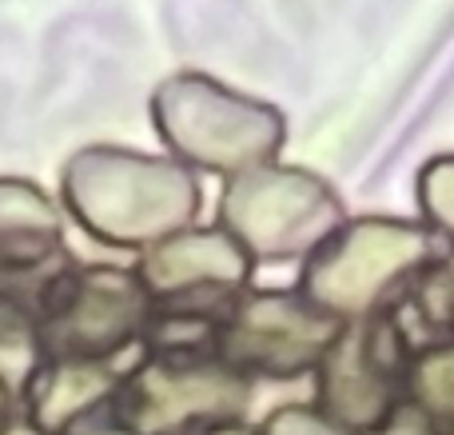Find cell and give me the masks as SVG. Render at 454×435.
Here are the masks:
<instances>
[{
    "instance_id": "cell-6",
    "label": "cell",
    "mask_w": 454,
    "mask_h": 435,
    "mask_svg": "<svg viewBox=\"0 0 454 435\" xmlns=\"http://www.w3.org/2000/svg\"><path fill=\"white\" fill-rule=\"evenodd\" d=\"M335 336V324L323 316H311L307 308L291 304L279 292H263L247 304L243 312L235 348L243 356H263L279 360V364H303L307 352L323 348Z\"/></svg>"
},
{
    "instance_id": "cell-4",
    "label": "cell",
    "mask_w": 454,
    "mask_h": 435,
    "mask_svg": "<svg viewBox=\"0 0 454 435\" xmlns=\"http://www.w3.org/2000/svg\"><path fill=\"white\" fill-rule=\"evenodd\" d=\"M431 256V228L403 220H355L315 248L303 288L319 308L367 312L383 288L415 272Z\"/></svg>"
},
{
    "instance_id": "cell-2",
    "label": "cell",
    "mask_w": 454,
    "mask_h": 435,
    "mask_svg": "<svg viewBox=\"0 0 454 435\" xmlns=\"http://www.w3.org/2000/svg\"><path fill=\"white\" fill-rule=\"evenodd\" d=\"M152 120L160 140H168L184 164L231 180L267 168L283 144L279 112L196 72H180L156 88Z\"/></svg>"
},
{
    "instance_id": "cell-1",
    "label": "cell",
    "mask_w": 454,
    "mask_h": 435,
    "mask_svg": "<svg viewBox=\"0 0 454 435\" xmlns=\"http://www.w3.org/2000/svg\"><path fill=\"white\" fill-rule=\"evenodd\" d=\"M64 204L88 236L112 248H148L192 228L200 184L180 160L88 148L64 168Z\"/></svg>"
},
{
    "instance_id": "cell-12",
    "label": "cell",
    "mask_w": 454,
    "mask_h": 435,
    "mask_svg": "<svg viewBox=\"0 0 454 435\" xmlns=\"http://www.w3.org/2000/svg\"><path fill=\"white\" fill-rule=\"evenodd\" d=\"M419 200L427 212V228L454 236V156L427 164L423 180H419Z\"/></svg>"
},
{
    "instance_id": "cell-10",
    "label": "cell",
    "mask_w": 454,
    "mask_h": 435,
    "mask_svg": "<svg viewBox=\"0 0 454 435\" xmlns=\"http://www.w3.org/2000/svg\"><path fill=\"white\" fill-rule=\"evenodd\" d=\"M327 392H331V399H335L339 415L351 423H371L383 412V388H379V380L367 372V348H363L359 336H347L339 356L331 360Z\"/></svg>"
},
{
    "instance_id": "cell-5",
    "label": "cell",
    "mask_w": 454,
    "mask_h": 435,
    "mask_svg": "<svg viewBox=\"0 0 454 435\" xmlns=\"http://www.w3.org/2000/svg\"><path fill=\"white\" fill-rule=\"evenodd\" d=\"M247 256L239 252L227 232H200L188 228L180 236L164 240L144 260V280L156 292H188V288H239L247 280Z\"/></svg>"
},
{
    "instance_id": "cell-9",
    "label": "cell",
    "mask_w": 454,
    "mask_h": 435,
    "mask_svg": "<svg viewBox=\"0 0 454 435\" xmlns=\"http://www.w3.org/2000/svg\"><path fill=\"white\" fill-rule=\"evenodd\" d=\"M144 388H148V407H144L140 423L148 431H164L184 423L188 415H212L239 404V388L212 372H200V376L152 372Z\"/></svg>"
},
{
    "instance_id": "cell-14",
    "label": "cell",
    "mask_w": 454,
    "mask_h": 435,
    "mask_svg": "<svg viewBox=\"0 0 454 435\" xmlns=\"http://www.w3.org/2000/svg\"><path fill=\"white\" fill-rule=\"evenodd\" d=\"M271 435H343L335 423H323L307 412H279L271 423Z\"/></svg>"
},
{
    "instance_id": "cell-13",
    "label": "cell",
    "mask_w": 454,
    "mask_h": 435,
    "mask_svg": "<svg viewBox=\"0 0 454 435\" xmlns=\"http://www.w3.org/2000/svg\"><path fill=\"white\" fill-rule=\"evenodd\" d=\"M419 384H423V396L431 399L434 407L454 412V352H442V356L427 360Z\"/></svg>"
},
{
    "instance_id": "cell-7",
    "label": "cell",
    "mask_w": 454,
    "mask_h": 435,
    "mask_svg": "<svg viewBox=\"0 0 454 435\" xmlns=\"http://www.w3.org/2000/svg\"><path fill=\"white\" fill-rule=\"evenodd\" d=\"M64 248L60 216L40 188L0 180V272H28Z\"/></svg>"
},
{
    "instance_id": "cell-11",
    "label": "cell",
    "mask_w": 454,
    "mask_h": 435,
    "mask_svg": "<svg viewBox=\"0 0 454 435\" xmlns=\"http://www.w3.org/2000/svg\"><path fill=\"white\" fill-rule=\"evenodd\" d=\"M104 392H108V376H100L96 368H64L52 380V388L44 392V399H40V423L60 428L68 415H76L80 407L100 399Z\"/></svg>"
},
{
    "instance_id": "cell-3",
    "label": "cell",
    "mask_w": 454,
    "mask_h": 435,
    "mask_svg": "<svg viewBox=\"0 0 454 435\" xmlns=\"http://www.w3.org/2000/svg\"><path fill=\"white\" fill-rule=\"evenodd\" d=\"M220 220L243 256L291 260L343 228V204L311 172L267 164L227 184Z\"/></svg>"
},
{
    "instance_id": "cell-8",
    "label": "cell",
    "mask_w": 454,
    "mask_h": 435,
    "mask_svg": "<svg viewBox=\"0 0 454 435\" xmlns=\"http://www.w3.org/2000/svg\"><path fill=\"white\" fill-rule=\"evenodd\" d=\"M76 296H72V312L64 316L72 340L84 344H116L136 328L144 312V296L136 284L116 268H80L76 272Z\"/></svg>"
},
{
    "instance_id": "cell-16",
    "label": "cell",
    "mask_w": 454,
    "mask_h": 435,
    "mask_svg": "<svg viewBox=\"0 0 454 435\" xmlns=\"http://www.w3.org/2000/svg\"><path fill=\"white\" fill-rule=\"evenodd\" d=\"M8 435H32V431H24V428H16V431H8Z\"/></svg>"
},
{
    "instance_id": "cell-15",
    "label": "cell",
    "mask_w": 454,
    "mask_h": 435,
    "mask_svg": "<svg viewBox=\"0 0 454 435\" xmlns=\"http://www.w3.org/2000/svg\"><path fill=\"white\" fill-rule=\"evenodd\" d=\"M387 435H423V431L415 428V420H403V423H395V428L387 431Z\"/></svg>"
}]
</instances>
